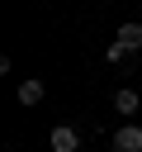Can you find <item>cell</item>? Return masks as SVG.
Masks as SVG:
<instances>
[{"instance_id": "obj_1", "label": "cell", "mask_w": 142, "mask_h": 152, "mask_svg": "<svg viewBox=\"0 0 142 152\" xmlns=\"http://www.w3.org/2000/svg\"><path fill=\"white\" fill-rule=\"evenodd\" d=\"M114 152H142V124H123L114 133Z\"/></svg>"}, {"instance_id": "obj_2", "label": "cell", "mask_w": 142, "mask_h": 152, "mask_svg": "<svg viewBox=\"0 0 142 152\" xmlns=\"http://www.w3.org/2000/svg\"><path fill=\"white\" fill-rule=\"evenodd\" d=\"M52 152H80V133L71 124H57L52 128Z\"/></svg>"}, {"instance_id": "obj_3", "label": "cell", "mask_w": 142, "mask_h": 152, "mask_svg": "<svg viewBox=\"0 0 142 152\" xmlns=\"http://www.w3.org/2000/svg\"><path fill=\"white\" fill-rule=\"evenodd\" d=\"M43 95H47V86H43V81H38V76H28V81H24V86H19V104H38V100H43Z\"/></svg>"}, {"instance_id": "obj_4", "label": "cell", "mask_w": 142, "mask_h": 152, "mask_svg": "<svg viewBox=\"0 0 142 152\" xmlns=\"http://www.w3.org/2000/svg\"><path fill=\"white\" fill-rule=\"evenodd\" d=\"M114 43H123L128 52H133V48H142V24H123V28L114 33Z\"/></svg>"}, {"instance_id": "obj_5", "label": "cell", "mask_w": 142, "mask_h": 152, "mask_svg": "<svg viewBox=\"0 0 142 152\" xmlns=\"http://www.w3.org/2000/svg\"><path fill=\"white\" fill-rule=\"evenodd\" d=\"M137 104H142L137 90H118V95H114V109H118V114H137Z\"/></svg>"}, {"instance_id": "obj_6", "label": "cell", "mask_w": 142, "mask_h": 152, "mask_svg": "<svg viewBox=\"0 0 142 152\" xmlns=\"http://www.w3.org/2000/svg\"><path fill=\"white\" fill-rule=\"evenodd\" d=\"M123 57H128V48H123V43H109V48H104V62H109V66H118Z\"/></svg>"}]
</instances>
